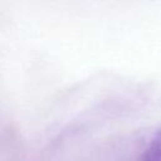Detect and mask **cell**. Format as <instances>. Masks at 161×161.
I'll use <instances>...</instances> for the list:
<instances>
[{"label":"cell","mask_w":161,"mask_h":161,"mask_svg":"<svg viewBox=\"0 0 161 161\" xmlns=\"http://www.w3.org/2000/svg\"><path fill=\"white\" fill-rule=\"evenodd\" d=\"M140 161H161V130L153 136Z\"/></svg>","instance_id":"cell-1"}]
</instances>
